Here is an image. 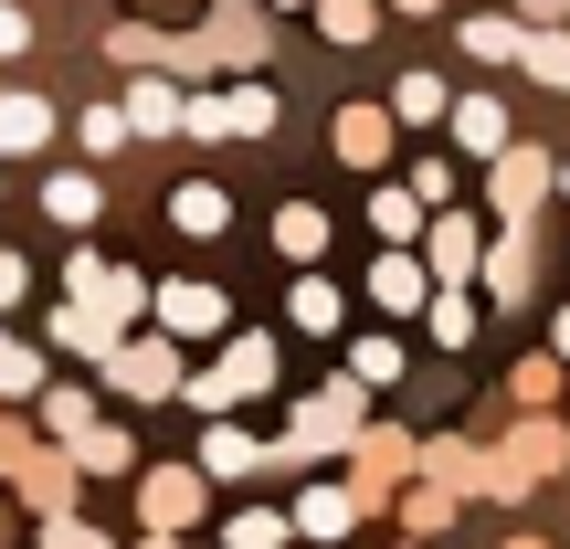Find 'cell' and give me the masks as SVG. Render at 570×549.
Listing matches in <instances>:
<instances>
[{"label": "cell", "instance_id": "cell-35", "mask_svg": "<svg viewBox=\"0 0 570 549\" xmlns=\"http://www.w3.org/2000/svg\"><path fill=\"white\" fill-rule=\"evenodd\" d=\"M21 42H32V21H21V11H11V0H0V63H11V53H21Z\"/></svg>", "mask_w": 570, "mask_h": 549}, {"label": "cell", "instance_id": "cell-16", "mask_svg": "<svg viewBox=\"0 0 570 549\" xmlns=\"http://www.w3.org/2000/svg\"><path fill=\"white\" fill-rule=\"evenodd\" d=\"M180 85H159V75H148V85H127V127H180Z\"/></svg>", "mask_w": 570, "mask_h": 549}, {"label": "cell", "instance_id": "cell-39", "mask_svg": "<svg viewBox=\"0 0 570 549\" xmlns=\"http://www.w3.org/2000/svg\"><path fill=\"white\" fill-rule=\"evenodd\" d=\"M560 360H570V306H560Z\"/></svg>", "mask_w": 570, "mask_h": 549}, {"label": "cell", "instance_id": "cell-21", "mask_svg": "<svg viewBox=\"0 0 570 549\" xmlns=\"http://www.w3.org/2000/svg\"><path fill=\"white\" fill-rule=\"evenodd\" d=\"M223 117H233V138H265V127H275V96H265V85H233Z\"/></svg>", "mask_w": 570, "mask_h": 549}, {"label": "cell", "instance_id": "cell-29", "mask_svg": "<svg viewBox=\"0 0 570 549\" xmlns=\"http://www.w3.org/2000/svg\"><path fill=\"white\" fill-rule=\"evenodd\" d=\"M296 327H317V339L338 327V285H327V275H306V285H296Z\"/></svg>", "mask_w": 570, "mask_h": 549}, {"label": "cell", "instance_id": "cell-36", "mask_svg": "<svg viewBox=\"0 0 570 549\" xmlns=\"http://www.w3.org/2000/svg\"><path fill=\"white\" fill-rule=\"evenodd\" d=\"M560 11H570V0H518V21H529V32H560Z\"/></svg>", "mask_w": 570, "mask_h": 549}, {"label": "cell", "instance_id": "cell-43", "mask_svg": "<svg viewBox=\"0 0 570 549\" xmlns=\"http://www.w3.org/2000/svg\"><path fill=\"white\" fill-rule=\"evenodd\" d=\"M560 190H570V180H560Z\"/></svg>", "mask_w": 570, "mask_h": 549}, {"label": "cell", "instance_id": "cell-42", "mask_svg": "<svg viewBox=\"0 0 570 549\" xmlns=\"http://www.w3.org/2000/svg\"><path fill=\"white\" fill-rule=\"evenodd\" d=\"M148 549H169V539H148Z\"/></svg>", "mask_w": 570, "mask_h": 549}, {"label": "cell", "instance_id": "cell-20", "mask_svg": "<svg viewBox=\"0 0 570 549\" xmlns=\"http://www.w3.org/2000/svg\"><path fill=\"white\" fill-rule=\"evenodd\" d=\"M42 212H53V223H96V180H85V169H63V180L42 190Z\"/></svg>", "mask_w": 570, "mask_h": 549}, {"label": "cell", "instance_id": "cell-15", "mask_svg": "<svg viewBox=\"0 0 570 549\" xmlns=\"http://www.w3.org/2000/svg\"><path fill=\"white\" fill-rule=\"evenodd\" d=\"M370 306H391V317L423 306V265H412V254H381V265H370Z\"/></svg>", "mask_w": 570, "mask_h": 549}, {"label": "cell", "instance_id": "cell-32", "mask_svg": "<svg viewBox=\"0 0 570 549\" xmlns=\"http://www.w3.org/2000/svg\"><path fill=\"white\" fill-rule=\"evenodd\" d=\"M0 391H11V402H21V391H42V360L21 339H0Z\"/></svg>", "mask_w": 570, "mask_h": 549}, {"label": "cell", "instance_id": "cell-14", "mask_svg": "<svg viewBox=\"0 0 570 549\" xmlns=\"http://www.w3.org/2000/svg\"><path fill=\"white\" fill-rule=\"evenodd\" d=\"M275 254L317 265V254H327V212H317V202H285V212H275Z\"/></svg>", "mask_w": 570, "mask_h": 549}, {"label": "cell", "instance_id": "cell-25", "mask_svg": "<svg viewBox=\"0 0 570 549\" xmlns=\"http://www.w3.org/2000/svg\"><path fill=\"white\" fill-rule=\"evenodd\" d=\"M285 529H296L285 508H244L233 518V549H285Z\"/></svg>", "mask_w": 570, "mask_h": 549}, {"label": "cell", "instance_id": "cell-18", "mask_svg": "<svg viewBox=\"0 0 570 549\" xmlns=\"http://www.w3.org/2000/svg\"><path fill=\"white\" fill-rule=\"evenodd\" d=\"M202 465H212V476H254V465H265V454H254V433L212 423V433H202Z\"/></svg>", "mask_w": 570, "mask_h": 549}, {"label": "cell", "instance_id": "cell-41", "mask_svg": "<svg viewBox=\"0 0 570 549\" xmlns=\"http://www.w3.org/2000/svg\"><path fill=\"white\" fill-rule=\"evenodd\" d=\"M508 549H550V539H508Z\"/></svg>", "mask_w": 570, "mask_h": 549}, {"label": "cell", "instance_id": "cell-2", "mask_svg": "<svg viewBox=\"0 0 570 549\" xmlns=\"http://www.w3.org/2000/svg\"><path fill=\"white\" fill-rule=\"evenodd\" d=\"M265 381H275V349L265 339H233V360L202 370V381H180V391H190V412H233L244 391H265Z\"/></svg>", "mask_w": 570, "mask_h": 549}, {"label": "cell", "instance_id": "cell-38", "mask_svg": "<svg viewBox=\"0 0 570 549\" xmlns=\"http://www.w3.org/2000/svg\"><path fill=\"white\" fill-rule=\"evenodd\" d=\"M53 549H106L96 529H75V518H63V529H53Z\"/></svg>", "mask_w": 570, "mask_h": 549}, {"label": "cell", "instance_id": "cell-12", "mask_svg": "<svg viewBox=\"0 0 570 549\" xmlns=\"http://www.w3.org/2000/svg\"><path fill=\"white\" fill-rule=\"evenodd\" d=\"M169 223H180L190 244H212V233L233 223V202H223V190H212V180H190V190H169Z\"/></svg>", "mask_w": 570, "mask_h": 549}, {"label": "cell", "instance_id": "cell-19", "mask_svg": "<svg viewBox=\"0 0 570 549\" xmlns=\"http://www.w3.org/2000/svg\"><path fill=\"white\" fill-rule=\"evenodd\" d=\"M518 63H529L539 85H560V96H570V32H529V53H518Z\"/></svg>", "mask_w": 570, "mask_h": 549}, {"label": "cell", "instance_id": "cell-24", "mask_svg": "<svg viewBox=\"0 0 570 549\" xmlns=\"http://www.w3.org/2000/svg\"><path fill=\"white\" fill-rule=\"evenodd\" d=\"M75 465L85 476H127L138 454H127V433H75Z\"/></svg>", "mask_w": 570, "mask_h": 549}, {"label": "cell", "instance_id": "cell-1", "mask_svg": "<svg viewBox=\"0 0 570 549\" xmlns=\"http://www.w3.org/2000/svg\"><path fill=\"white\" fill-rule=\"evenodd\" d=\"M148 306H159V327H169V339H223V327H233L223 285H202V275H169V285H148Z\"/></svg>", "mask_w": 570, "mask_h": 549}, {"label": "cell", "instance_id": "cell-7", "mask_svg": "<svg viewBox=\"0 0 570 549\" xmlns=\"http://www.w3.org/2000/svg\"><path fill=\"white\" fill-rule=\"evenodd\" d=\"M560 454H570V433H560V423H529V433H518V444H508V454H497V487H508V497H518V487H529V476H550V465H560Z\"/></svg>", "mask_w": 570, "mask_h": 549}, {"label": "cell", "instance_id": "cell-5", "mask_svg": "<svg viewBox=\"0 0 570 549\" xmlns=\"http://www.w3.org/2000/svg\"><path fill=\"white\" fill-rule=\"evenodd\" d=\"M106 381L138 391V402H159V391H180V360H169V339H138V349H117V360H106Z\"/></svg>", "mask_w": 570, "mask_h": 549}, {"label": "cell", "instance_id": "cell-17", "mask_svg": "<svg viewBox=\"0 0 570 549\" xmlns=\"http://www.w3.org/2000/svg\"><path fill=\"white\" fill-rule=\"evenodd\" d=\"M454 42H465L475 63H518V53H529V32H518V21H465Z\"/></svg>", "mask_w": 570, "mask_h": 549}, {"label": "cell", "instance_id": "cell-8", "mask_svg": "<svg viewBox=\"0 0 570 549\" xmlns=\"http://www.w3.org/2000/svg\"><path fill=\"white\" fill-rule=\"evenodd\" d=\"M138 508H148V529H190V518H202V476H190V465H159Z\"/></svg>", "mask_w": 570, "mask_h": 549}, {"label": "cell", "instance_id": "cell-10", "mask_svg": "<svg viewBox=\"0 0 570 549\" xmlns=\"http://www.w3.org/2000/svg\"><path fill=\"white\" fill-rule=\"evenodd\" d=\"M454 117V148H475V159H508V106L497 96H465V106H444Z\"/></svg>", "mask_w": 570, "mask_h": 549}, {"label": "cell", "instance_id": "cell-28", "mask_svg": "<svg viewBox=\"0 0 570 549\" xmlns=\"http://www.w3.org/2000/svg\"><path fill=\"white\" fill-rule=\"evenodd\" d=\"M487 285H497V296H529V244H518V233L487 254Z\"/></svg>", "mask_w": 570, "mask_h": 549}, {"label": "cell", "instance_id": "cell-9", "mask_svg": "<svg viewBox=\"0 0 570 549\" xmlns=\"http://www.w3.org/2000/svg\"><path fill=\"white\" fill-rule=\"evenodd\" d=\"M539 190H550V159H539V148H508V159H497V212H508V223H529Z\"/></svg>", "mask_w": 570, "mask_h": 549}, {"label": "cell", "instance_id": "cell-27", "mask_svg": "<svg viewBox=\"0 0 570 549\" xmlns=\"http://www.w3.org/2000/svg\"><path fill=\"white\" fill-rule=\"evenodd\" d=\"M444 75H402V96H391V117H444Z\"/></svg>", "mask_w": 570, "mask_h": 549}, {"label": "cell", "instance_id": "cell-22", "mask_svg": "<svg viewBox=\"0 0 570 549\" xmlns=\"http://www.w3.org/2000/svg\"><path fill=\"white\" fill-rule=\"evenodd\" d=\"M348 381H360V391L402 381V349H391V339H360V349H348Z\"/></svg>", "mask_w": 570, "mask_h": 549}, {"label": "cell", "instance_id": "cell-3", "mask_svg": "<svg viewBox=\"0 0 570 549\" xmlns=\"http://www.w3.org/2000/svg\"><path fill=\"white\" fill-rule=\"evenodd\" d=\"M75 306H96L106 327H127V317L148 306V285L127 275V265H106V254H75Z\"/></svg>", "mask_w": 570, "mask_h": 549}, {"label": "cell", "instance_id": "cell-37", "mask_svg": "<svg viewBox=\"0 0 570 549\" xmlns=\"http://www.w3.org/2000/svg\"><path fill=\"white\" fill-rule=\"evenodd\" d=\"M21 285H32V265H21V254H0V306H21Z\"/></svg>", "mask_w": 570, "mask_h": 549}, {"label": "cell", "instance_id": "cell-6", "mask_svg": "<svg viewBox=\"0 0 570 549\" xmlns=\"http://www.w3.org/2000/svg\"><path fill=\"white\" fill-rule=\"evenodd\" d=\"M327 148H338L348 169H381V159H391V117H381V106H338V127H327Z\"/></svg>", "mask_w": 570, "mask_h": 549}, {"label": "cell", "instance_id": "cell-34", "mask_svg": "<svg viewBox=\"0 0 570 549\" xmlns=\"http://www.w3.org/2000/svg\"><path fill=\"white\" fill-rule=\"evenodd\" d=\"M508 381H518V402H550V391H560V360H518Z\"/></svg>", "mask_w": 570, "mask_h": 549}, {"label": "cell", "instance_id": "cell-23", "mask_svg": "<svg viewBox=\"0 0 570 549\" xmlns=\"http://www.w3.org/2000/svg\"><path fill=\"white\" fill-rule=\"evenodd\" d=\"M433 339H444V349L475 339V296H465V285H444V296H433Z\"/></svg>", "mask_w": 570, "mask_h": 549}, {"label": "cell", "instance_id": "cell-4", "mask_svg": "<svg viewBox=\"0 0 570 549\" xmlns=\"http://www.w3.org/2000/svg\"><path fill=\"white\" fill-rule=\"evenodd\" d=\"M423 265L444 275V285H465L475 265H487V233H475V212H444V223L423 233Z\"/></svg>", "mask_w": 570, "mask_h": 549}, {"label": "cell", "instance_id": "cell-30", "mask_svg": "<svg viewBox=\"0 0 570 549\" xmlns=\"http://www.w3.org/2000/svg\"><path fill=\"white\" fill-rule=\"evenodd\" d=\"M317 21H327V42H370L381 11H370V0H317Z\"/></svg>", "mask_w": 570, "mask_h": 549}, {"label": "cell", "instance_id": "cell-40", "mask_svg": "<svg viewBox=\"0 0 570 549\" xmlns=\"http://www.w3.org/2000/svg\"><path fill=\"white\" fill-rule=\"evenodd\" d=\"M391 11H433V0H391Z\"/></svg>", "mask_w": 570, "mask_h": 549}, {"label": "cell", "instance_id": "cell-33", "mask_svg": "<svg viewBox=\"0 0 570 549\" xmlns=\"http://www.w3.org/2000/svg\"><path fill=\"white\" fill-rule=\"evenodd\" d=\"M42 423H53V433H96V402H85V391H53V402H42Z\"/></svg>", "mask_w": 570, "mask_h": 549}, {"label": "cell", "instance_id": "cell-13", "mask_svg": "<svg viewBox=\"0 0 570 549\" xmlns=\"http://www.w3.org/2000/svg\"><path fill=\"white\" fill-rule=\"evenodd\" d=\"M53 138V106L42 96H0V159H21V148Z\"/></svg>", "mask_w": 570, "mask_h": 549}, {"label": "cell", "instance_id": "cell-31", "mask_svg": "<svg viewBox=\"0 0 570 549\" xmlns=\"http://www.w3.org/2000/svg\"><path fill=\"white\" fill-rule=\"evenodd\" d=\"M96 159H117V138H127V106H85V127H75Z\"/></svg>", "mask_w": 570, "mask_h": 549}, {"label": "cell", "instance_id": "cell-26", "mask_svg": "<svg viewBox=\"0 0 570 549\" xmlns=\"http://www.w3.org/2000/svg\"><path fill=\"white\" fill-rule=\"evenodd\" d=\"M370 223H381L391 244H412V233H423V202H412V190H381V202H370Z\"/></svg>", "mask_w": 570, "mask_h": 549}, {"label": "cell", "instance_id": "cell-11", "mask_svg": "<svg viewBox=\"0 0 570 549\" xmlns=\"http://www.w3.org/2000/svg\"><path fill=\"white\" fill-rule=\"evenodd\" d=\"M296 529L306 539H348V529H360V497H348V487H306L296 497Z\"/></svg>", "mask_w": 570, "mask_h": 549}]
</instances>
